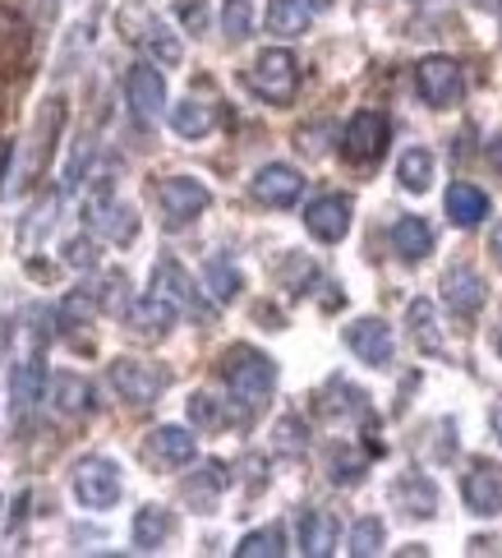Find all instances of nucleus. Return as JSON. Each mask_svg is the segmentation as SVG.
<instances>
[{
  "instance_id": "obj_1",
  "label": "nucleus",
  "mask_w": 502,
  "mask_h": 558,
  "mask_svg": "<svg viewBox=\"0 0 502 558\" xmlns=\"http://www.w3.org/2000/svg\"><path fill=\"white\" fill-rule=\"evenodd\" d=\"M222 384L231 388V397L240 407L254 411V407L268 402V392L277 384V365L268 361L264 351H254V347H231L222 355Z\"/></svg>"
},
{
  "instance_id": "obj_2",
  "label": "nucleus",
  "mask_w": 502,
  "mask_h": 558,
  "mask_svg": "<svg viewBox=\"0 0 502 558\" xmlns=\"http://www.w3.org/2000/svg\"><path fill=\"white\" fill-rule=\"evenodd\" d=\"M70 489L78 498V508H115L120 498V466L111 462V457H78L74 471H70Z\"/></svg>"
},
{
  "instance_id": "obj_3",
  "label": "nucleus",
  "mask_w": 502,
  "mask_h": 558,
  "mask_svg": "<svg viewBox=\"0 0 502 558\" xmlns=\"http://www.w3.org/2000/svg\"><path fill=\"white\" fill-rule=\"evenodd\" d=\"M249 88L264 97V102H272V107H291V102H295V88H299V65H295V56H291L286 47L264 51V56L254 61V70H249Z\"/></svg>"
},
{
  "instance_id": "obj_4",
  "label": "nucleus",
  "mask_w": 502,
  "mask_h": 558,
  "mask_svg": "<svg viewBox=\"0 0 502 558\" xmlns=\"http://www.w3.org/2000/svg\"><path fill=\"white\" fill-rule=\"evenodd\" d=\"M388 116L383 111H355L346 121V134H341V153H346V162L355 167H374L378 157L388 153Z\"/></svg>"
},
{
  "instance_id": "obj_5",
  "label": "nucleus",
  "mask_w": 502,
  "mask_h": 558,
  "mask_svg": "<svg viewBox=\"0 0 502 558\" xmlns=\"http://www.w3.org/2000/svg\"><path fill=\"white\" fill-rule=\"evenodd\" d=\"M157 204H162L167 227H185L212 204V190L204 181H194V175H167V181L157 185Z\"/></svg>"
},
{
  "instance_id": "obj_6",
  "label": "nucleus",
  "mask_w": 502,
  "mask_h": 558,
  "mask_svg": "<svg viewBox=\"0 0 502 558\" xmlns=\"http://www.w3.org/2000/svg\"><path fill=\"white\" fill-rule=\"evenodd\" d=\"M88 227L97 231V235H107V241H115V245H130L134 235H138V217H134V208L130 204H120V198H111V190L102 185V190H93L88 194Z\"/></svg>"
},
{
  "instance_id": "obj_7",
  "label": "nucleus",
  "mask_w": 502,
  "mask_h": 558,
  "mask_svg": "<svg viewBox=\"0 0 502 558\" xmlns=\"http://www.w3.org/2000/svg\"><path fill=\"white\" fill-rule=\"evenodd\" d=\"M415 88H419V97H425L429 107H452L456 97H461V65L452 61V56H425V61L415 65Z\"/></svg>"
},
{
  "instance_id": "obj_8",
  "label": "nucleus",
  "mask_w": 502,
  "mask_h": 558,
  "mask_svg": "<svg viewBox=\"0 0 502 558\" xmlns=\"http://www.w3.org/2000/svg\"><path fill=\"white\" fill-rule=\"evenodd\" d=\"M152 291L157 295H167V301L180 310V314H194V318H212V305L198 295L194 287V277L175 264V258H162V264L152 268Z\"/></svg>"
},
{
  "instance_id": "obj_9",
  "label": "nucleus",
  "mask_w": 502,
  "mask_h": 558,
  "mask_svg": "<svg viewBox=\"0 0 502 558\" xmlns=\"http://www.w3.org/2000/svg\"><path fill=\"white\" fill-rule=\"evenodd\" d=\"M111 388L120 392V402L148 407V402H157V397L167 392V374L144 365V361H115L111 365Z\"/></svg>"
},
{
  "instance_id": "obj_10",
  "label": "nucleus",
  "mask_w": 502,
  "mask_h": 558,
  "mask_svg": "<svg viewBox=\"0 0 502 558\" xmlns=\"http://www.w3.org/2000/svg\"><path fill=\"white\" fill-rule=\"evenodd\" d=\"M125 97H130V111L138 116V121H157V116H162V107H167V78H162V70H157V61L130 65Z\"/></svg>"
},
{
  "instance_id": "obj_11",
  "label": "nucleus",
  "mask_w": 502,
  "mask_h": 558,
  "mask_svg": "<svg viewBox=\"0 0 502 558\" xmlns=\"http://www.w3.org/2000/svg\"><path fill=\"white\" fill-rule=\"evenodd\" d=\"M42 351H47V347L28 342V351L19 355L14 369H10V402H14V421H24V415L37 407V397H42Z\"/></svg>"
},
{
  "instance_id": "obj_12",
  "label": "nucleus",
  "mask_w": 502,
  "mask_h": 558,
  "mask_svg": "<svg viewBox=\"0 0 502 558\" xmlns=\"http://www.w3.org/2000/svg\"><path fill=\"white\" fill-rule=\"evenodd\" d=\"M443 301H448V310L456 318H475L489 301V287H485V277H479L475 268L456 264V268L443 272Z\"/></svg>"
},
{
  "instance_id": "obj_13",
  "label": "nucleus",
  "mask_w": 502,
  "mask_h": 558,
  "mask_svg": "<svg viewBox=\"0 0 502 558\" xmlns=\"http://www.w3.org/2000/svg\"><path fill=\"white\" fill-rule=\"evenodd\" d=\"M249 190L264 208H291L299 198V190H305V175H299L295 167H286V162H268V167H258Z\"/></svg>"
},
{
  "instance_id": "obj_14",
  "label": "nucleus",
  "mask_w": 502,
  "mask_h": 558,
  "mask_svg": "<svg viewBox=\"0 0 502 558\" xmlns=\"http://www.w3.org/2000/svg\"><path fill=\"white\" fill-rule=\"evenodd\" d=\"M305 227H309L314 241H323V245L346 241V231H351V198H341V194L314 198V204L305 208Z\"/></svg>"
},
{
  "instance_id": "obj_15",
  "label": "nucleus",
  "mask_w": 502,
  "mask_h": 558,
  "mask_svg": "<svg viewBox=\"0 0 502 558\" xmlns=\"http://www.w3.org/2000/svg\"><path fill=\"white\" fill-rule=\"evenodd\" d=\"M346 347H351L365 365H374V369L392 365V351H396L392 328L383 324V318H355V324L346 328Z\"/></svg>"
},
{
  "instance_id": "obj_16",
  "label": "nucleus",
  "mask_w": 502,
  "mask_h": 558,
  "mask_svg": "<svg viewBox=\"0 0 502 558\" xmlns=\"http://www.w3.org/2000/svg\"><path fill=\"white\" fill-rule=\"evenodd\" d=\"M461 498L475 517H498L502 512V471L493 462H475L461 481Z\"/></svg>"
},
{
  "instance_id": "obj_17",
  "label": "nucleus",
  "mask_w": 502,
  "mask_h": 558,
  "mask_svg": "<svg viewBox=\"0 0 502 558\" xmlns=\"http://www.w3.org/2000/svg\"><path fill=\"white\" fill-rule=\"evenodd\" d=\"M392 504H396V512H406V517H433L438 512V485L429 481V475L406 471V475H396L392 481Z\"/></svg>"
},
{
  "instance_id": "obj_18",
  "label": "nucleus",
  "mask_w": 502,
  "mask_h": 558,
  "mask_svg": "<svg viewBox=\"0 0 502 558\" xmlns=\"http://www.w3.org/2000/svg\"><path fill=\"white\" fill-rule=\"evenodd\" d=\"M175 318H180V310L167 301V295H157V291H148L144 301L130 305V328L144 332V337H167L175 328Z\"/></svg>"
},
{
  "instance_id": "obj_19",
  "label": "nucleus",
  "mask_w": 502,
  "mask_h": 558,
  "mask_svg": "<svg viewBox=\"0 0 502 558\" xmlns=\"http://www.w3.org/2000/svg\"><path fill=\"white\" fill-rule=\"evenodd\" d=\"M226 485H231L226 466H222V462H204V466H198L189 481H185V504H189L194 512H212L217 498L226 494Z\"/></svg>"
},
{
  "instance_id": "obj_20",
  "label": "nucleus",
  "mask_w": 502,
  "mask_h": 558,
  "mask_svg": "<svg viewBox=\"0 0 502 558\" xmlns=\"http://www.w3.org/2000/svg\"><path fill=\"white\" fill-rule=\"evenodd\" d=\"M336 549V517L323 508L299 512V554L309 558H328Z\"/></svg>"
},
{
  "instance_id": "obj_21",
  "label": "nucleus",
  "mask_w": 502,
  "mask_h": 558,
  "mask_svg": "<svg viewBox=\"0 0 502 558\" xmlns=\"http://www.w3.org/2000/svg\"><path fill=\"white\" fill-rule=\"evenodd\" d=\"M148 452H152L162 466H185V462H194L198 444H194V434H189L185 425H162V429L148 434Z\"/></svg>"
},
{
  "instance_id": "obj_22",
  "label": "nucleus",
  "mask_w": 502,
  "mask_h": 558,
  "mask_svg": "<svg viewBox=\"0 0 502 558\" xmlns=\"http://www.w3.org/2000/svg\"><path fill=\"white\" fill-rule=\"evenodd\" d=\"M51 411L56 415H88L93 411V388H88V378H78V374H56L51 378Z\"/></svg>"
},
{
  "instance_id": "obj_23",
  "label": "nucleus",
  "mask_w": 502,
  "mask_h": 558,
  "mask_svg": "<svg viewBox=\"0 0 502 558\" xmlns=\"http://www.w3.org/2000/svg\"><path fill=\"white\" fill-rule=\"evenodd\" d=\"M448 217H452V227H479L489 217V194L470 181H456L448 190Z\"/></svg>"
},
{
  "instance_id": "obj_24",
  "label": "nucleus",
  "mask_w": 502,
  "mask_h": 558,
  "mask_svg": "<svg viewBox=\"0 0 502 558\" xmlns=\"http://www.w3.org/2000/svg\"><path fill=\"white\" fill-rule=\"evenodd\" d=\"M392 250L406 258V264H419V258H429L433 231H429L425 217H401V222L392 227Z\"/></svg>"
},
{
  "instance_id": "obj_25",
  "label": "nucleus",
  "mask_w": 502,
  "mask_h": 558,
  "mask_svg": "<svg viewBox=\"0 0 502 558\" xmlns=\"http://www.w3.org/2000/svg\"><path fill=\"white\" fill-rule=\"evenodd\" d=\"M171 541V512L162 504H148L134 512V549H162Z\"/></svg>"
},
{
  "instance_id": "obj_26",
  "label": "nucleus",
  "mask_w": 502,
  "mask_h": 558,
  "mask_svg": "<svg viewBox=\"0 0 502 558\" xmlns=\"http://www.w3.org/2000/svg\"><path fill=\"white\" fill-rule=\"evenodd\" d=\"M60 121H65V102L60 97H51V102L42 107V116H37V138H33V171L42 175L47 171V162H51V138H56V130H60Z\"/></svg>"
},
{
  "instance_id": "obj_27",
  "label": "nucleus",
  "mask_w": 502,
  "mask_h": 558,
  "mask_svg": "<svg viewBox=\"0 0 502 558\" xmlns=\"http://www.w3.org/2000/svg\"><path fill=\"white\" fill-rule=\"evenodd\" d=\"M212 125H217V116H212L208 102H194V97H185L180 107H171V130L180 138H208Z\"/></svg>"
},
{
  "instance_id": "obj_28",
  "label": "nucleus",
  "mask_w": 502,
  "mask_h": 558,
  "mask_svg": "<svg viewBox=\"0 0 502 558\" xmlns=\"http://www.w3.org/2000/svg\"><path fill=\"white\" fill-rule=\"evenodd\" d=\"M309 5L305 0H268V33L277 37H299L309 28Z\"/></svg>"
},
{
  "instance_id": "obj_29",
  "label": "nucleus",
  "mask_w": 502,
  "mask_h": 558,
  "mask_svg": "<svg viewBox=\"0 0 502 558\" xmlns=\"http://www.w3.org/2000/svg\"><path fill=\"white\" fill-rule=\"evenodd\" d=\"M406 324H411V337H415V347H419V351H429V355L443 351V332H438L433 301H411Z\"/></svg>"
},
{
  "instance_id": "obj_30",
  "label": "nucleus",
  "mask_w": 502,
  "mask_h": 558,
  "mask_svg": "<svg viewBox=\"0 0 502 558\" xmlns=\"http://www.w3.org/2000/svg\"><path fill=\"white\" fill-rule=\"evenodd\" d=\"M396 181L406 185L411 194H425L433 185V153L429 148H411V153H401V162H396Z\"/></svg>"
},
{
  "instance_id": "obj_31",
  "label": "nucleus",
  "mask_w": 502,
  "mask_h": 558,
  "mask_svg": "<svg viewBox=\"0 0 502 558\" xmlns=\"http://www.w3.org/2000/svg\"><path fill=\"white\" fill-rule=\"evenodd\" d=\"M144 47L152 51V61L157 65H180V61H185V47H180V37L162 24V19H148V28H144Z\"/></svg>"
},
{
  "instance_id": "obj_32",
  "label": "nucleus",
  "mask_w": 502,
  "mask_h": 558,
  "mask_svg": "<svg viewBox=\"0 0 502 558\" xmlns=\"http://www.w3.org/2000/svg\"><path fill=\"white\" fill-rule=\"evenodd\" d=\"M93 310H102V305H97V295L93 291H74L70 301L60 305V332H65L70 342H78V332L93 324Z\"/></svg>"
},
{
  "instance_id": "obj_33",
  "label": "nucleus",
  "mask_w": 502,
  "mask_h": 558,
  "mask_svg": "<svg viewBox=\"0 0 502 558\" xmlns=\"http://www.w3.org/2000/svg\"><path fill=\"white\" fill-rule=\"evenodd\" d=\"M281 554H286V535H281V526L249 531L245 541L235 545V558H281Z\"/></svg>"
},
{
  "instance_id": "obj_34",
  "label": "nucleus",
  "mask_w": 502,
  "mask_h": 558,
  "mask_svg": "<svg viewBox=\"0 0 502 558\" xmlns=\"http://www.w3.org/2000/svg\"><path fill=\"white\" fill-rule=\"evenodd\" d=\"M383 541H388V526L378 522V517H359L355 531H351V554L374 558V554H383Z\"/></svg>"
},
{
  "instance_id": "obj_35",
  "label": "nucleus",
  "mask_w": 502,
  "mask_h": 558,
  "mask_svg": "<svg viewBox=\"0 0 502 558\" xmlns=\"http://www.w3.org/2000/svg\"><path fill=\"white\" fill-rule=\"evenodd\" d=\"M231 421V411L217 402L212 392H194L189 397V425H198V429H222Z\"/></svg>"
},
{
  "instance_id": "obj_36",
  "label": "nucleus",
  "mask_w": 502,
  "mask_h": 558,
  "mask_svg": "<svg viewBox=\"0 0 502 558\" xmlns=\"http://www.w3.org/2000/svg\"><path fill=\"white\" fill-rule=\"evenodd\" d=\"M93 295H97V305H102L107 314L130 310V277H125V272H107V277H102V287H97Z\"/></svg>"
},
{
  "instance_id": "obj_37",
  "label": "nucleus",
  "mask_w": 502,
  "mask_h": 558,
  "mask_svg": "<svg viewBox=\"0 0 502 558\" xmlns=\"http://www.w3.org/2000/svg\"><path fill=\"white\" fill-rule=\"evenodd\" d=\"M254 28V5L249 0H226L222 5V33L231 37V43H245Z\"/></svg>"
},
{
  "instance_id": "obj_38",
  "label": "nucleus",
  "mask_w": 502,
  "mask_h": 558,
  "mask_svg": "<svg viewBox=\"0 0 502 558\" xmlns=\"http://www.w3.org/2000/svg\"><path fill=\"white\" fill-rule=\"evenodd\" d=\"M208 287H212L217 301H235V291H240L235 264H226V258H208Z\"/></svg>"
},
{
  "instance_id": "obj_39",
  "label": "nucleus",
  "mask_w": 502,
  "mask_h": 558,
  "mask_svg": "<svg viewBox=\"0 0 502 558\" xmlns=\"http://www.w3.org/2000/svg\"><path fill=\"white\" fill-rule=\"evenodd\" d=\"M65 264L78 268V272H93L97 268V254H93L88 235H70V241H65Z\"/></svg>"
},
{
  "instance_id": "obj_40",
  "label": "nucleus",
  "mask_w": 502,
  "mask_h": 558,
  "mask_svg": "<svg viewBox=\"0 0 502 558\" xmlns=\"http://www.w3.org/2000/svg\"><path fill=\"white\" fill-rule=\"evenodd\" d=\"M277 452H286V457L305 452V425H299L295 415H286V421L277 425Z\"/></svg>"
},
{
  "instance_id": "obj_41",
  "label": "nucleus",
  "mask_w": 502,
  "mask_h": 558,
  "mask_svg": "<svg viewBox=\"0 0 502 558\" xmlns=\"http://www.w3.org/2000/svg\"><path fill=\"white\" fill-rule=\"evenodd\" d=\"M359 471H365V462L359 457H346V452H332V481L336 485H355Z\"/></svg>"
},
{
  "instance_id": "obj_42",
  "label": "nucleus",
  "mask_w": 502,
  "mask_h": 558,
  "mask_svg": "<svg viewBox=\"0 0 502 558\" xmlns=\"http://www.w3.org/2000/svg\"><path fill=\"white\" fill-rule=\"evenodd\" d=\"M180 19H185L189 33H204L208 28V5L204 0H180Z\"/></svg>"
},
{
  "instance_id": "obj_43",
  "label": "nucleus",
  "mask_w": 502,
  "mask_h": 558,
  "mask_svg": "<svg viewBox=\"0 0 502 558\" xmlns=\"http://www.w3.org/2000/svg\"><path fill=\"white\" fill-rule=\"evenodd\" d=\"M489 254H493V264L502 268V222L493 227V235H489Z\"/></svg>"
},
{
  "instance_id": "obj_44",
  "label": "nucleus",
  "mask_w": 502,
  "mask_h": 558,
  "mask_svg": "<svg viewBox=\"0 0 502 558\" xmlns=\"http://www.w3.org/2000/svg\"><path fill=\"white\" fill-rule=\"evenodd\" d=\"M489 162H493V171H502V130L493 134V144H489Z\"/></svg>"
},
{
  "instance_id": "obj_45",
  "label": "nucleus",
  "mask_w": 502,
  "mask_h": 558,
  "mask_svg": "<svg viewBox=\"0 0 502 558\" xmlns=\"http://www.w3.org/2000/svg\"><path fill=\"white\" fill-rule=\"evenodd\" d=\"M493 434H498V444H502V407L493 411Z\"/></svg>"
},
{
  "instance_id": "obj_46",
  "label": "nucleus",
  "mask_w": 502,
  "mask_h": 558,
  "mask_svg": "<svg viewBox=\"0 0 502 558\" xmlns=\"http://www.w3.org/2000/svg\"><path fill=\"white\" fill-rule=\"evenodd\" d=\"M305 5H309V10H328V5H332V0H305Z\"/></svg>"
},
{
  "instance_id": "obj_47",
  "label": "nucleus",
  "mask_w": 502,
  "mask_h": 558,
  "mask_svg": "<svg viewBox=\"0 0 502 558\" xmlns=\"http://www.w3.org/2000/svg\"><path fill=\"white\" fill-rule=\"evenodd\" d=\"M5 167H10V153H0V181H5Z\"/></svg>"
},
{
  "instance_id": "obj_48",
  "label": "nucleus",
  "mask_w": 502,
  "mask_h": 558,
  "mask_svg": "<svg viewBox=\"0 0 502 558\" xmlns=\"http://www.w3.org/2000/svg\"><path fill=\"white\" fill-rule=\"evenodd\" d=\"M479 5H485V10H502V0H479Z\"/></svg>"
},
{
  "instance_id": "obj_49",
  "label": "nucleus",
  "mask_w": 502,
  "mask_h": 558,
  "mask_svg": "<svg viewBox=\"0 0 502 558\" xmlns=\"http://www.w3.org/2000/svg\"><path fill=\"white\" fill-rule=\"evenodd\" d=\"M498 351H502V337H498Z\"/></svg>"
}]
</instances>
